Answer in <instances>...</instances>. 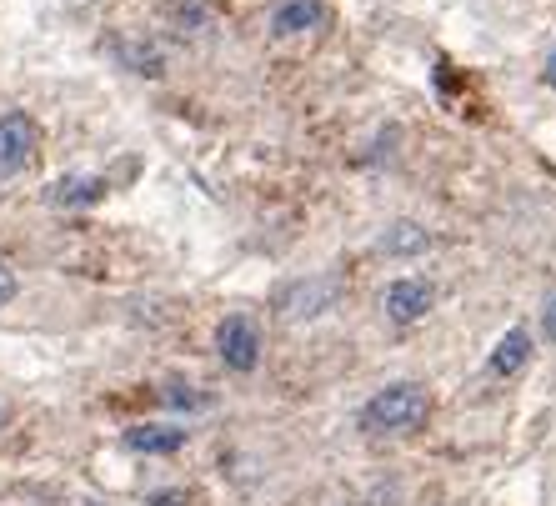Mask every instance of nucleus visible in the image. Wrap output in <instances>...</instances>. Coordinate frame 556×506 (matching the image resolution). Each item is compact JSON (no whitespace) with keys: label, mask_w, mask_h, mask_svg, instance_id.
I'll use <instances>...</instances> for the list:
<instances>
[{"label":"nucleus","mask_w":556,"mask_h":506,"mask_svg":"<svg viewBox=\"0 0 556 506\" xmlns=\"http://www.w3.org/2000/svg\"><path fill=\"white\" fill-rule=\"evenodd\" d=\"M526 361H531V336H526L521 326H511V331L491 346V361H486V366H491V376L506 381V376H516Z\"/></svg>","instance_id":"obj_8"},{"label":"nucleus","mask_w":556,"mask_h":506,"mask_svg":"<svg viewBox=\"0 0 556 506\" xmlns=\"http://www.w3.org/2000/svg\"><path fill=\"white\" fill-rule=\"evenodd\" d=\"M126 446L141 451V456H171V451L186 446V431L181 426H151V421H141V426L126 431Z\"/></svg>","instance_id":"obj_7"},{"label":"nucleus","mask_w":556,"mask_h":506,"mask_svg":"<svg viewBox=\"0 0 556 506\" xmlns=\"http://www.w3.org/2000/svg\"><path fill=\"white\" fill-rule=\"evenodd\" d=\"M16 291H21V281H16V271L0 261V306H11L16 301Z\"/></svg>","instance_id":"obj_14"},{"label":"nucleus","mask_w":556,"mask_h":506,"mask_svg":"<svg viewBox=\"0 0 556 506\" xmlns=\"http://www.w3.org/2000/svg\"><path fill=\"white\" fill-rule=\"evenodd\" d=\"M321 26H326V6H321V0H281L276 16H271L276 36H306V31H321Z\"/></svg>","instance_id":"obj_6"},{"label":"nucleus","mask_w":556,"mask_h":506,"mask_svg":"<svg viewBox=\"0 0 556 506\" xmlns=\"http://www.w3.org/2000/svg\"><path fill=\"white\" fill-rule=\"evenodd\" d=\"M546 81L556 86V51H551V61H546Z\"/></svg>","instance_id":"obj_17"},{"label":"nucleus","mask_w":556,"mask_h":506,"mask_svg":"<svg viewBox=\"0 0 556 506\" xmlns=\"http://www.w3.org/2000/svg\"><path fill=\"white\" fill-rule=\"evenodd\" d=\"M106 196V181L101 176H66L51 186V206H91Z\"/></svg>","instance_id":"obj_9"},{"label":"nucleus","mask_w":556,"mask_h":506,"mask_svg":"<svg viewBox=\"0 0 556 506\" xmlns=\"http://www.w3.org/2000/svg\"><path fill=\"white\" fill-rule=\"evenodd\" d=\"M216 351H221V361L231 366V371H256V361H261V331H256V321L251 316H226L221 326H216Z\"/></svg>","instance_id":"obj_5"},{"label":"nucleus","mask_w":556,"mask_h":506,"mask_svg":"<svg viewBox=\"0 0 556 506\" xmlns=\"http://www.w3.org/2000/svg\"><path fill=\"white\" fill-rule=\"evenodd\" d=\"M6 416H11V406H6V401H0V426H6Z\"/></svg>","instance_id":"obj_18"},{"label":"nucleus","mask_w":556,"mask_h":506,"mask_svg":"<svg viewBox=\"0 0 556 506\" xmlns=\"http://www.w3.org/2000/svg\"><path fill=\"white\" fill-rule=\"evenodd\" d=\"M166 406H176V411H206L211 401H206L196 386H186V381H171V386H166Z\"/></svg>","instance_id":"obj_12"},{"label":"nucleus","mask_w":556,"mask_h":506,"mask_svg":"<svg viewBox=\"0 0 556 506\" xmlns=\"http://www.w3.org/2000/svg\"><path fill=\"white\" fill-rule=\"evenodd\" d=\"M426 416H431V396L416 381H396V386L376 391L361 406V431H371V436H411V431L426 426Z\"/></svg>","instance_id":"obj_1"},{"label":"nucleus","mask_w":556,"mask_h":506,"mask_svg":"<svg viewBox=\"0 0 556 506\" xmlns=\"http://www.w3.org/2000/svg\"><path fill=\"white\" fill-rule=\"evenodd\" d=\"M31 156H36V121L26 111H6L0 116V181L21 176Z\"/></svg>","instance_id":"obj_3"},{"label":"nucleus","mask_w":556,"mask_h":506,"mask_svg":"<svg viewBox=\"0 0 556 506\" xmlns=\"http://www.w3.org/2000/svg\"><path fill=\"white\" fill-rule=\"evenodd\" d=\"M381 251H386V256H421V251H431V231L416 226V221H396V226L381 236Z\"/></svg>","instance_id":"obj_10"},{"label":"nucleus","mask_w":556,"mask_h":506,"mask_svg":"<svg viewBox=\"0 0 556 506\" xmlns=\"http://www.w3.org/2000/svg\"><path fill=\"white\" fill-rule=\"evenodd\" d=\"M151 506H191V501H186V491H156Z\"/></svg>","instance_id":"obj_16"},{"label":"nucleus","mask_w":556,"mask_h":506,"mask_svg":"<svg viewBox=\"0 0 556 506\" xmlns=\"http://www.w3.org/2000/svg\"><path fill=\"white\" fill-rule=\"evenodd\" d=\"M431 306H436V286H431L426 276H401V281H391V286L381 291V311H386V321H396V326L421 321Z\"/></svg>","instance_id":"obj_4"},{"label":"nucleus","mask_w":556,"mask_h":506,"mask_svg":"<svg viewBox=\"0 0 556 506\" xmlns=\"http://www.w3.org/2000/svg\"><path fill=\"white\" fill-rule=\"evenodd\" d=\"M121 56H126L141 76H161V56H156L151 46H121Z\"/></svg>","instance_id":"obj_13"},{"label":"nucleus","mask_w":556,"mask_h":506,"mask_svg":"<svg viewBox=\"0 0 556 506\" xmlns=\"http://www.w3.org/2000/svg\"><path fill=\"white\" fill-rule=\"evenodd\" d=\"M541 336L556 346V291L546 296V306H541Z\"/></svg>","instance_id":"obj_15"},{"label":"nucleus","mask_w":556,"mask_h":506,"mask_svg":"<svg viewBox=\"0 0 556 506\" xmlns=\"http://www.w3.org/2000/svg\"><path fill=\"white\" fill-rule=\"evenodd\" d=\"M341 296H346V281H341V276H306V281H296V286L281 291L276 311H281V321L301 326V321H316V316L336 311Z\"/></svg>","instance_id":"obj_2"},{"label":"nucleus","mask_w":556,"mask_h":506,"mask_svg":"<svg viewBox=\"0 0 556 506\" xmlns=\"http://www.w3.org/2000/svg\"><path fill=\"white\" fill-rule=\"evenodd\" d=\"M166 16H171L181 31H186V26H191V31H206V26H211V6H201V0H171Z\"/></svg>","instance_id":"obj_11"}]
</instances>
